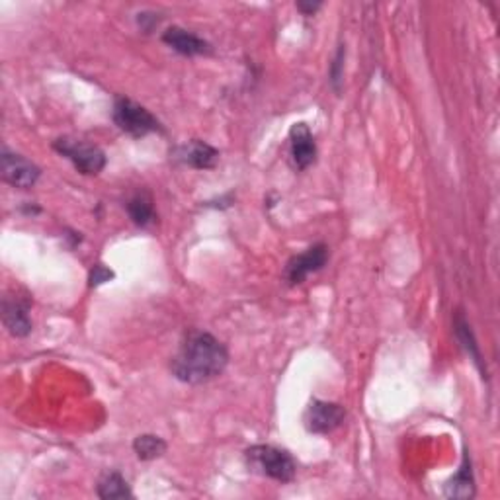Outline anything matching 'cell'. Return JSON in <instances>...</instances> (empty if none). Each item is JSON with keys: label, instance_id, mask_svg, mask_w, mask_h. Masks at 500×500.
I'll return each instance as SVG.
<instances>
[{"label": "cell", "instance_id": "obj_1", "mask_svg": "<svg viewBox=\"0 0 500 500\" xmlns=\"http://www.w3.org/2000/svg\"><path fill=\"white\" fill-rule=\"evenodd\" d=\"M229 350L219 338L206 331H190L170 362V371L182 383L203 385L225 371Z\"/></svg>", "mask_w": 500, "mask_h": 500}, {"label": "cell", "instance_id": "obj_2", "mask_svg": "<svg viewBox=\"0 0 500 500\" xmlns=\"http://www.w3.org/2000/svg\"><path fill=\"white\" fill-rule=\"evenodd\" d=\"M245 460L254 473L264 475L278 483H291L295 479V473H298V465H295L290 451L270 444L248 448L245 451Z\"/></svg>", "mask_w": 500, "mask_h": 500}, {"label": "cell", "instance_id": "obj_3", "mask_svg": "<svg viewBox=\"0 0 500 500\" xmlns=\"http://www.w3.org/2000/svg\"><path fill=\"white\" fill-rule=\"evenodd\" d=\"M113 121L131 138H145V135L165 131L163 123L149 110L125 96H118L113 102Z\"/></svg>", "mask_w": 500, "mask_h": 500}, {"label": "cell", "instance_id": "obj_4", "mask_svg": "<svg viewBox=\"0 0 500 500\" xmlns=\"http://www.w3.org/2000/svg\"><path fill=\"white\" fill-rule=\"evenodd\" d=\"M53 149L61 156H65L67 161H71L78 173L85 176L100 174L102 170L106 168V163H108L106 153L102 151L100 147H96L93 143H86V141L61 138V139L53 141Z\"/></svg>", "mask_w": 500, "mask_h": 500}, {"label": "cell", "instance_id": "obj_5", "mask_svg": "<svg viewBox=\"0 0 500 500\" xmlns=\"http://www.w3.org/2000/svg\"><path fill=\"white\" fill-rule=\"evenodd\" d=\"M344 420H346V408L343 405L319 401V399H313L309 403L303 416L307 432L319 436L331 434V432L344 424Z\"/></svg>", "mask_w": 500, "mask_h": 500}, {"label": "cell", "instance_id": "obj_6", "mask_svg": "<svg viewBox=\"0 0 500 500\" xmlns=\"http://www.w3.org/2000/svg\"><path fill=\"white\" fill-rule=\"evenodd\" d=\"M0 173H3L4 182L20 190L33 188L41 176L38 165L28 161L26 156L8 151L6 147H3V153H0Z\"/></svg>", "mask_w": 500, "mask_h": 500}, {"label": "cell", "instance_id": "obj_7", "mask_svg": "<svg viewBox=\"0 0 500 500\" xmlns=\"http://www.w3.org/2000/svg\"><path fill=\"white\" fill-rule=\"evenodd\" d=\"M326 263H328V246L325 243H317L307 248L305 253L290 258V263L286 264V272H283V278H286L290 286H298V283H303L309 274L323 270Z\"/></svg>", "mask_w": 500, "mask_h": 500}, {"label": "cell", "instance_id": "obj_8", "mask_svg": "<svg viewBox=\"0 0 500 500\" xmlns=\"http://www.w3.org/2000/svg\"><path fill=\"white\" fill-rule=\"evenodd\" d=\"M290 155L298 170H307L317 161V143L307 123H295L290 129Z\"/></svg>", "mask_w": 500, "mask_h": 500}, {"label": "cell", "instance_id": "obj_9", "mask_svg": "<svg viewBox=\"0 0 500 500\" xmlns=\"http://www.w3.org/2000/svg\"><path fill=\"white\" fill-rule=\"evenodd\" d=\"M30 307L31 301L28 298H20V295L3 299V323L13 336L24 338L31 333Z\"/></svg>", "mask_w": 500, "mask_h": 500}, {"label": "cell", "instance_id": "obj_10", "mask_svg": "<svg viewBox=\"0 0 500 500\" xmlns=\"http://www.w3.org/2000/svg\"><path fill=\"white\" fill-rule=\"evenodd\" d=\"M163 41L168 45L170 49H174L176 53L184 57H198V55H210L213 51L211 43L200 38L198 33L188 31L180 26L168 28L163 33Z\"/></svg>", "mask_w": 500, "mask_h": 500}, {"label": "cell", "instance_id": "obj_11", "mask_svg": "<svg viewBox=\"0 0 500 500\" xmlns=\"http://www.w3.org/2000/svg\"><path fill=\"white\" fill-rule=\"evenodd\" d=\"M174 158L178 163L188 165L192 168L210 170L215 168V165L219 163V151L206 141L192 139L190 143L178 147L174 151Z\"/></svg>", "mask_w": 500, "mask_h": 500}, {"label": "cell", "instance_id": "obj_12", "mask_svg": "<svg viewBox=\"0 0 500 500\" xmlns=\"http://www.w3.org/2000/svg\"><path fill=\"white\" fill-rule=\"evenodd\" d=\"M453 331H456V336L460 340V344L463 346L465 352H468V356L473 360L475 366L481 370L483 378H487V368H485V362H483L481 348H479V344H477L471 326H469L468 319H465L461 311H458L456 317H453Z\"/></svg>", "mask_w": 500, "mask_h": 500}, {"label": "cell", "instance_id": "obj_13", "mask_svg": "<svg viewBox=\"0 0 500 500\" xmlns=\"http://www.w3.org/2000/svg\"><path fill=\"white\" fill-rule=\"evenodd\" d=\"M125 210H128L129 219L138 227H141V229L153 225L156 219L153 198L149 192H145V190L135 192V194L128 200V203H125Z\"/></svg>", "mask_w": 500, "mask_h": 500}, {"label": "cell", "instance_id": "obj_14", "mask_svg": "<svg viewBox=\"0 0 500 500\" xmlns=\"http://www.w3.org/2000/svg\"><path fill=\"white\" fill-rule=\"evenodd\" d=\"M446 496L450 498H471L475 496V477L471 469V460L469 456L463 458L461 468L458 473L451 477L446 483Z\"/></svg>", "mask_w": 500, "mask_h": 500}, {"label": "cell", "instance_id": "obj_15", "mask_svg": "<svg viewBox=\"0 0 500 500\" xmlns=\"http://www.w3.org/2000/svg\"><path fill=\"white\" fill-rule=\"evenodd\" d=\"M96 493L100 498H131V487L125 481V477L120 471H110L98 481Z\"/></svg>", "mask_w": 500, "mask_h": 500}, {"label": "cell", "instance_id": "obj_16", "mask_svg": "<svg viewBox=\"0 0 500 500\" xmlns=\"http://www.w3.org/2000/svg\"><path fill=\"white\" fill-rule=\"evenodd\" d=\"M166 442L155 434H141L133 440V451L141 461H153L166 453Z\"/></svg>", "mask_w": 500, "mask_h": 500}, {"label": "cell", "instance_id": "obj_17", "mask_svg": "<svg viewBox=\"0 0 500 500\" xmlns=\"http://www.w3.org/2000/svg\"><path fill=\"white\" fill-rule=\"evenodd\" d=\"M344 53H346L344 48H340V49H338V53H336V57H335V61H333V69H331V83H333V86H335L336 93L340 90V83H343Z\"/></svg>", "mask_w": 500, "mask_h": 500}, {"label": "cell", "instance_id": "obj_18", "mask_svg": "<svg viewBox=\"0 0 500 500\" xmlns=\"http://www.w3.org/2000/svg\"><path fill=\"white\" fill-rule=\"evenodd\" d=\"M113 278V272L110 268H106L104 264H96L93 270H90V286L98 288L102 283H106Z\"/></svg>", "mask_w": 500, "mask_h": 500}, {"label": "cell", "instance_id": "obj_19", "mask_svg": "<svg viewBox=\"0 0 500 500\" xmlns=\"http://www.w3.org/2000/svg\"><path fill=\"white\" fill-rule=\"evenodd\" d=\"M158 22H161V18H156V14L143 13L138 16V24L145 33H151L158 26Z\"/></svg>", "mask_w": 500, "mask_h": 500}, {"label": "cell", "instance_id": "obj_20", "mask_svg": "<svg viewBox=\"0 0 500 500\" xmlns=\"http://www.w3.org/2000/svg\"><path fill=\"white\" fill-rule=\"evenodd\" d=\"M323 8V3H305V0H301V3H298V10L303 14V16H315L319 10Z\"/></svg>", "mask_w": 500, "mask_h": 500}]
</instances>
